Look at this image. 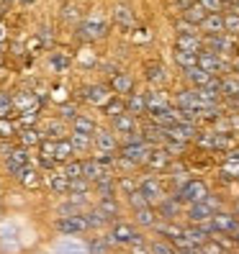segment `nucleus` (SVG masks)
<instances>
[{
    "mask_svg": "<svg viewBox=\"0 0 239 254\" xmlns=\"http://www.w3.org/2000/svg\"><path fill=\"white\" fill-rule=\"evenodd\" d=\"M106 236V242L113 247H139V244H147V239L142 236V231L137 226H131V223H124V221H113L111 223V229L108 234H103Z\"/></svg>",
    "mask_w": 239,
    "mask_h": 254,
    "instance_id": "nucleus-1",
    "label": "nucleus"
},
{
    "mask_svg": "<svg viewBox=\"0 0 239 254\" xmlns=\"http://www.w3.org/2000/svg\"><path fill=\"white\" fill-rule=\"evenodd\" d=\"M172 195L180 200L183 205H196V203H203L211 192H208V188H206V183L203 180H188L180 190H175Z\"/></svg>",
    "mask_w": 239,
    "mask_h": 254,
    "instance_id": "nucleus-2",
    "label": "nucleus"
},
{
    "mask_svg": "<svg viewBox=\"0 0 239 254\" xmlns=\"http://www.w3.org/2000/svg\"><path fill=\"white\" fill-rule=\"evenodd\" d=\"M139 190L144 192V198L149 200V205H152V208H157L159 200L167 198L165 185H162L159 177H142V180H139Z\"/></svg>",
    "mask_w": 239,
    "mask_h": 254,
    "instance_id": "nucleus-3",
    "label": "nucleus"
},
{
    "mask_svg": "<svg viewBox=\"0 0 239 254\" xmlns=\"http://www.w3.org/2000/svg\"><path fill=\"white\" fill-rule=\"evenodd\" d=\"M54 229L59 234H65V236H78V234H85L87 231V221L85 216H62L57 223H54Z\"/></svg>",
    "mask_w": 239,
    "mask_h": 254,
    "instance_id": "nucleus-4",
    "label": "nucleus"
},
{
    "mask_svg": "<svg viewBox=\"0 0 239 254\" xmlns=\"http://www.w3.org/2000/svg\"><path fill=\"white\" fill-rule=\"evenodd\" d=\"M157 216H159V221H167V223H172V221H177L180 216H185V211H183V203L177 200L175 195H167L165 200H159V205H157Z\"/></svg>",
    "mask_w": 239,
    "mask_h": 254,
    "instance_id": "nucleus-5",
    "label": "nucleus"
},
{
    "mask_svg": "<svg viewBox=\"0 0 239 254\" xmlns=\"http://www.w3.org/2000/svg\"><path fill=\"white\" fill-rule=\"evenodd\" d=\"M152 144H121V149H118V157H126V159H131L134 164H144L147 162V157L152 154Z\"/></svg>",
    "mask_w": 239,
    "mask_h": 254,
    "instance_id": "nucleus-6",
    "label": "nucleus"
},
{
    "mask_svg": "<svg viewBox=\"0 0 239 254\" xmlns=\"http://www.w3.org/2000/svg\"><path fill=\"white\" fill-rule=\"evenodd\" d=\"M93 146L98 149V152H116V149H121V141H118V136L113 133V128H98L95 136H93Z\"/></svg>",
    "mask_w": 239,
    "mask_h": 254,
    "instance_id": "nucleus-7",
    "label": "nucleus"
},
{
    "mask_svg": "<svg viewBox=\"0 0 239 254\" xmlns=\"http://www.w3.org/2000/svg\"><path fill=\"white\" fill-rule=\"evenodd\" d=\"M31 164V157H28V149H13V152L5 157V170H8V175H13L16 177L23 167H28Z\"/></svg>",
    "mask_w": 239,
    "mask_h": 254,
    "instance_id": "nucleus-8",
    "label": "nucleus"
},
{
    "mask_svg": "<svg viewBox=\"0 0 239 254\" xmlns=\"http://www.w3.org/2000/svg\"><path fill=\"white\" fill-rule=\"evenodd\" d=\"M211 221H214L216 234H227V236H232V234L239 229V218L234 216V211H219Z\"/></svg>",
    "mask_w": 239,
    "mask_h": 254,
    "instance_id": "nucleus-9",
    "label": "nucleus"
},
{
    "mask_svg": "<svg viewBox=\"0 0 239 254\" xmlns=\"http://www.w3.org/2000/svg\"><path fill=\"white\" fill-rule=\"evenodd\" d=\"M82 177L87 183H98V180H103V177H113V170H106L103 164H98L95 162V157H90V159H82Z\"/></svg>",
    "mask_w": 239,
    "mask_h": 254,
    "instance_id": "nucleus-10",
    "label": "nucleus"
},
{
    "mask_svg": "<svg viewBox=\"0 0 239 254\" xmlns=\"http://www.w3.org/2000/svg\"><path fill=\"white\" fill-rule=\"evenodd\" d=\"M216 213H214V208L208 205L206 200L203 203H196V205H188L185 208V218H188V223H203V221H211Z\"/></svg>",
    "mask_w": 239,
    "mask_h": 254,
    "instance_id": "nucleus-11",
    "label": "nucleus"
},
{
    "mask_svg": "<svg viewBox=\"0 0 239 254\" xmlns=\"http://www.w3.org/2000/svg\"><path fill=\"white\" fill-rule=\"evenodd\" d=\"M198 67L206 69L211 77H219V72L227 69V64L221 62V57H219V54H211V52H201V54H198Z\"/></svg>",
    "mask_w": 239,
    "mask_h": 254,
    "instance_id": "nucleus-12",
    "label": "nucleus"
},
{
    "mask_svg": "<svg viewBox=\"0 0 239 254\" xmlns=\"http://www.w3.org/2000/svg\"><path fill=\"white\" fill-rule=\"evenodd\" d=\"M134 226L137 229H155L159 223V216H157V208H142V211H134Z\"/></svg>",
    "mask_w": 239,
    "mask_h": 254,
    "instance_id": "nucleus-13",
    "label": "nucleus"
},
{
    "mask_svg": "<svg viewBox=\"0 0 239 254\" xmlns=\"http://www.w3.org/2000/svg\"><path fill=\"white\" fill-rule=\"evenodd\" d=\"M144 164H147L152 172H167V170H170V154H167L162 146H157V149H152V154L147 157Z\"/></svg>",
    "mask_w": 239,
    "mask_h": 254,
    "instance_id": "nucleus-14",
    "label": "nucleus"
},
{
    "mask_svg": "<svg viewBox=\"0 0 239 254\" xmlns=\"http://www.w3.org/2000/svg\"><path fill=\"white\" fill-rule=\"evenodd\" d=\"M175 49H177V52H193V54H201V52H203V39H198V34H177Z\"/></svg>",
    "mask_w": 239,
    "mask_h": 254,
    "instance_id": "nucleus-15",
    "label": "nucleus"
},
{
    "mask_svg": "<svg viewBox=\"0 0 239 254\" xmlns=\"http://www.w3.org/2000/svg\"><path fill=\"white\" fill-rule=\"evenodd\" d=\"M137 118H134L131 113H124V116H118V118H113L111 121V128H113V133L116 136H129V133H134L137 131Z\"/></svg>",
    "mask_w": 239,
    "mask_h": 254,
    "instance_id": "nucleus-16",
    "label": "nucleus"
},
{
    "mask_svg": "<svg viewBox=\"0 0 239 254\" xmlns=\"http://www.w3.org/2000/svg\"><path fill=\"white\" fill-rule=\"evenodd\" d=\"M144 95H147V116L170 108V98L162 93V90H149V93H144Z\"/></svg>",
    "mask_w": 239,
    "mask_h": 254,
    "instance_id": "nucleus-17",
    "label": "nucleus"
},
{
    "mask_svg": "<svg viewBox=\"0 0 239 254\" xmlns=\"http://www.w3.org/2000/svg\"><path fill=\"white\" fill-rule=\"evenodd\" d=\"M155 231H157V236H162V239H167L170 244H175L177 239L183 236L185 226H180L177 221H172V223H167V221H159L157 226H155Z\"/></svg>",
    "mask_w": 239,
    "mask_h": 254,
    "instance_id": "nucleus-18",
    "label": "nucleus"
},
{
    "mask_svg": "<svg viewBox=\"0 0 239 254\" xmlns=\"http://www.w3.org/2000/svg\"><path fill=\"white\" fill-rule=\"evenodd\" d=\"M175 106L180 111H196V113H201V103H198V95H196V87L177 93L175 95Z\"/></svg>",
    "mask_w": 239,
    "mask_h": 254,
    "instance_id": "nucleus-19",
    "label": "nucleus"
},
{
    "mask_svg": "<svg viewBox=\"0 0 239 254\" xmlns=\"http://www.w3.org/2000/svg\"><path fill=\"white\" fill-rule=\"evenodd\" d=\"M208 18V10L198 3V0H196V3H190L185 10H183V21H188L190 26H196V28H201V23Z\"/></svg>",
    "mask_w": 239,
    "mask_h": 254,
    "instance_id": "nucleus-20",
    "label": "nucleus"
},
{
    "mask_svg": "<svg viewBox=\"0 0 239 254\" xmlns=\"http://www.w3.org/2000/svg\"><path fill=\"white\" fill-rule=\"evenodd\" d=\"M95 208L106 216L111 223L121 216V203H118V198H98V203H95Z\"/></svg>",
    "mask_w": 239,
    "mask_h": 254,
    "instance_id": "nucleus-21",
    "label": "nucleus"
},
{
    "mask_svg": "<svg viewBox=\"0 0 239 254\" xmlns=\"http://www.w3.org/2000/svg\"><path fill=\"white\" fill-rule=\"evenodd\" d=\"M203 28V34L206 36H221V34H227V28H224V16L221 13H208V18L201 23Z\"/></svg>",
    "mask_w": 239,
    "mask_h": 254,
    "instance_id": "nucleus-22",
    "label": "nucleus"
},
{
    "mask_svg": "<svg viewBox=\"0 0 239 254\" xmlns=\"http://www.w3.org/2000/svg\"><path fill=\"white\" fill-rule=\"evenodd\" d=\"M82 98L90 103V106H106V103L111 100V93L103 85H90V87H85V95Z\"/></svg>",
    "mask_w": 239,
    "mask_h": 254,
    "instance_id": "nucleus-23",
    "label": "nucleus"
},
{
    "mask_svg": "<svg viewBox=\"0 0 239 254\" xmlns=\"http://www.w3.org/2000/svg\"><path fill=\"white\" fill-rule=\"evenodd\" d=\"M126 113H131L134 118L147 116V95L144 93H131L126 98Z\"/></svg>",
    "mask_w": 239,
    "mask_h": 254,
    "instance_id": "nucleus-24",
    "label": "nucleus"
},
{
    "mask_svg": "<svg viewBox=\"0 0 239 254\" xmlns=\"http://www.w3.org/2000/svg\"><path fill=\"white\" fill-rule=\"evenodd\" d=\"M93 190L98 192V198H116V192H118V177H103V180H98L93 185Z\"/></svg>",
    "mask_w": 239,
    "mask_h": 254,
    "instance_id": "nucleus-25",
    "label": "nucleus"
},
{
    "mask_svg": "<svg viewBox=\"0 0 239 254\" xmlns=\"http://www.w3.org/2000/svg\"><path fill=\"white\" fill-rule=\"evenodd\" d=\"M111 90L118 95V98H121V95H131V90H134V80L129 77V74H121V72H118V74H113V77H111Z\"/></svg>",
    "mask_w": 239,
    "mask_h": 254,
    "instance_id": "nucleus-26",
    "label": "nucleus"
},
{
    "mask_svg": "<svg viewBox=\"0 0 239 254\" xmlns=\"http://www.w3.org/2000/svg\"><path fill=\"white\" fill-rule=\"evenodd\" d=\"M80 36L82 39H103L106 36V23L103 21H85L82 26H80Z\"/></svg>",
    "mask_w": 239,
    "mask_h": 254,
    "instance_id": "nucleus-27",
    "label": "nucleus"
},
{
    "mask_svg": "<svg viewBox=\"0 0 239 254\" xmlns=\"http://www.w3.org/2000/svg\"><path fill=\"white\" fill-rule=\"evenodd\" d=\"M72 131L75 133H85V136H95L98 126H95V121H93L90 116H78L72 121Z\"/></svg>",
    "mask_w": 239,
    "mask_h": 254,
    "instance_id": "nucleus-28",
    "label": "nucleus"
},
{
    "mask_svg": "<svg viewBox=\"0 0 239 254\" xmlns=\"http://www.w3.org/2000/svg\"><path fill=\"white\" fill-rule=\"evenodd\" d=\"M18 141H21L23 149H31V146H41L44 136H41V131H36V128H21L18 131Z\"/></svg>",
    "mask_w": 239,
    "mask_h": 254,
    "instance_id": "nucleus-29",
    "label": "nucleus"
},
{
    "mask_svg": "<svg viewBox=\"0 0 239 254\" xmlns=\"http://www.w3.org/2000/svg\"><path fill=\"white\" fill-rule=\"evenodd\" d=\"M137 190H139V180H137V177H134V175H118V195L129 198Z\"/></svg>",
    "mask_w": 239,
    "mask_h": 254,
    "instance_id": "nucleus-30",
    "label": "nucleus"
},
{
    "mask_svg": "<svg viewBox=\"0 0 239 254\" xmlns=\"http://www.w3.org/2000/svg\"><path fill=\"white\" fill-rule=\"evenodd\" d=\"M183 236L188 239V242H193L196 247H203V244L208 242V234H206L201 226H196V223H185V231H183Z\"/></svg>",
    "mask_w": 239,
    "mask_h": 254,
    "instance_id": "nucleus-31",
    "label": "nucleus"
},
{
    "mask_svg": "<svg viewBox=\"0 0 239 254\" xmlns=\"http://www.w3.org/2000/svg\"><path fill=\"white\" fill-rule=\"evenodd\" d=\"M82 216H85V221H87V229H95V231L106 229L108 223H111V221H108L106 216H103V213L98 211V208H90V211H85Z\"/></svg>",
    "mask_w": 239,
    "mask_h": 254,
    "instance_id": "nucleus-32",
    "label": "nucleus"
},
{
    "mask_svg": "<svg viewBox=\"0 0 239 254\" xmlns=\"http://www.w3.org/2000/svg\"><path fill=\"white\" fill-rule=\"evenodd\" d=\"M103 113H106L111 121H113V118H118V116H124V113H126V100H124V98H118V95L111 98L106 106H103Z\"/></svg>",
    "mask_w": 239,
    "mask_h": 254,
    "instance_id": "nucleus-33",
    "label": "nucleus"
},
{
    "mask_svg": "<svg viewBox=\"0 0 239 254\" xmlns=\"http://www.w3.org/2000/svg\"><path fill=\"white\" fill-rule=\"evenodd\" d=\"M75 157V149H72V141L70 139H57V152H54V162H70Z\"/></svg>",
    "mask_w": 239,
    "mask_h": 254,
    "instance_id": "nucleus-34",
    "label": "nucleus"
},
{
    "mask_svg": "<svg viewBox=\"0 0 239 254\" xmlns=\"http://www.w3.org/2000/svg\"><path fill=\"white\" fill-rule=\"evenodd\" d=\"M185 77H188V82L198 90V87H206V85H208L211 74H208L206 69H201V67H196V69H188V72H185Z\"/></svg>",
    "mask_w": 239,
    "mask_h": 254,
    "instance_id": "nucleus-35",
    "label": "nucleus"
},
{
    "mask_svg": "<svg viewBox=\"0 0 239 254\" xmlns=\"http://www.w3.org/2000/svg\"><path fill=\"white\" fill-rule=\"evenodd\" d=\"M16 180H18L21 185H26V188H36V185H39V170L28 164V167H23V170L16 175Z\"/></svg>",
    "mask_w": 239,
    "mask_h": 254,
    "instance_id": "nucleus-36",
    "label": "nucleus"
},
{
    "mask_svg": "<svg viewBox=\"0 0 239 254\" xmlns=\"http://www.w3.org/2000/svg\"><path fill=\"white\" fill-rule=\"evenodd\" d=\"M175 62H177V67H183L185 72L188 69H196L198 67V54H193V52H177L175 49Z\"/></svg>",
    "mask_w": 239,
    "mask_h": 254,
    "instance_id": "nucleus-37",
    "label": "nucleus"
},
{
    "mask_svg": "<svg viewBox=\"0 0 239 254\" xmlns=\"http://www.w3.org/2000/svg\"><path fill=\"white\" fill-rule=\"evenodd\" d=\"M49 188H52V192H57V195H67L70 192V180L62 172H54L49 177Z\"/></svg>",
    "mask_w": 239,
    "mask_h": 254,
    "instance_id": "nucleus-38",
    "label": "nucleus"
},
{
    "mask_svg": "<svg viewBox=\"0 0 239 254\" xmlns=\"http://www.w3.org/2000/svg\"><path fill=\"white\" fill-rule=\"evenodd\" d=\"M221 98H239V77H221Z\"/></svg>",
    "mask_w": 239,
    "mask_h": 254,
    "instance_id": "nucleus-39",
    "label": "nucleus"
},
{
    "mask_svg": "<svg viewBox=\"0 0 239 254\" xmlns=\"http://www.w3.org/2000/svg\"><path fill=\"white\" fill-rule=\"evenodd\" d=\"M70 141H72V149H75V154H82L87 152V149L93 146V136H85V133H70Z\"/></svg>",
    "mask_w": 239,
    "mask_h": 254,
    "instance_id": "nucleus-40",
    "label": "nucleus"
},
{
    "mask_svg": "<svg viewBox=\"0 0 239 254\" xmlns=\"http://www.w3.org/2000/svg\"><path fill=\"white\" fill-rule=\"evenodd\" d=\"M65 133H67L65 121H62V118H57V121H49V124H47V128H44V139H54V136L62 139Z\"/></svg>",
    "mask_w": 239,
    "mask_h": 254,
    "instance_id": "nucleus-41",
    "label": "nucleus"
},
{
    "mask_svg": "<svg viewBox=\"0 0 239 254\" xmlns=\"http://www.w3.org/2000/svg\"><path fill=\"white\" fill-rule=\"evenodd\" d=\"M147 247H149V252H152V254H175V247L167 242V239H162V236L152 239V242H147Z\"/></svg>",
    "mask_w": 239,
    "mask_h": 254,
    "instance_id": "nucleus-42",
    "label": "nucleus"
},
{
    "mask_svg": "<svg viewBox=\"0 0 239 254\" xmlns=\"http://www.w3.org/2000/svg\"><path fill=\"white\" fill-rule=\"evenodd\" d=\"M147 80L152 82V85H162L167 80V72L162 64H147Z\"/></svg>",
    "mask_w": 239,
    "mask_h": 254,
    "instance_id": "nucleus-43",
    "label": "nucleus"
},
{
    "mask_svg": "<svg viewBox=\"0 0 239 254\" xmlns=\"http://www.w3.org/2000/svg\"><path fill=\"white\" fill-rule=\"evenodd\" d=\"M87 252L90 254H111V244L106 242V236H93L87 242Z\"/></svg>",
    "mask_w": 239,
    "mask_h": 254,
    "instance_id": "nucleus-44",
    "label": "nucleus"
},
{
    "mask_svg": "<svg viewBox=\"0 0 239 254\" xmlns=\"http://www.w3.org/2000/svg\"><path fill=\"white\" fill-rule=\"evenodd\" d=\"M62 175L67 177V180H80V177H82V159H70L65 164Z\"/></svg>",
    "mask_w": 239,
    "mask_h": 254,
    "instance_id": "nucleus-45",
    "label": "nucleus"
},
{
    "mask_svg": "<svg viewBox=\"0 0 239 254\" xmlns=\"http://www.w3.org/2000/svg\"><path fill=\"white\" fill-rule=\"evenodd\" d=\"M126 203H129V208H131V213H134V211H142V208H149V200L144 198V192H142V190H137L134 195H129Z\"/></svg>",
    "mask_w": 239,
    "mask_h": 254,
    "instance_id": "nucleus-46",
    "label": "nucleus"
},
{
    "mask_svg": "<svg viewBox=\"0 0 239 254\" xmlns=\"http://www.w3.org/2000/svg\"><path fill=\"white\" fill-rule=\"evenodd\" d=\"M165 152L170 154V157H180V154H185V149H188V141H175V139H167L165 141Z\"/></svg>",
    "mask_w": 239,
    "mask_h": 254,
    "instance_id": "nucleus-47",
    "label": "nucleus"
},
{
    "mask_svg": "<svg viewBox=\"0 0 239 254\" xmlns=\"http://www.w3.org/2000/svg\"><path fill=\"white\" fill-rule=\"evenodd\" d=\"M224 28H227L229 36H239V13H227L224 16Z\"/></svg>",
    "mask_w": 239,
    "mask_h": 254,
    "instance_id": "nucleus-48",
    "label": "nucleus"
},
{
    "mask_svg": "<svg viewBox=\"0 0 239 254\" xmlns=\"http://www.w3.org/2000/svg\"><path fill=\"white\" fill-rule=\"evenodd\" d=\"M93 190V183H87L85 177H80V180H70V192H78V195H90Z\"/></svg>",
    "mask_w": 239,
    "mask_h": 254,
    "instance_id": "nucleus-49",
    "label": "nucleus"
},
{
    "mask_svg": "<svg viewBox=\"0 0 239 254\" xmlns=\"http://www.w3.org/2000/svg\"><path fill=\"white\" fill-rule=\"evenodd\" d=\"M13 111V98L8 93H0V118H8Z\"/></svg>",
    "mask_w": 239,
    "mask_h": 254,
    "instance_id": "nucleus-50",
    "label": "nucleus"
},
{
    "mask_svg": "<svg viewBox=\"0 0 239 254\" xmlns=\"http://www.w3.org/2000/svg\"><path fill=\"white\" fill-rule=\"evenodd\" d=\"M13 133H18L16 124H13V121H5V118H0V139H10Z\"/></svg>",
    "mask_w": 239,
    "mask_h": 254,
    "instance_id": "nucleus-51",
    "label": "nucleus"
},
{
    "mask_svg": "<svg viewBox=\"0 0 239 254\" xmlns=\"http://www.w3.org/2000/svg\"><path fill=\"white\" fill-rule=\"evenodd\" d=\"M113 18H116L118 23H124V26H131V23H134V16H131L129 8H116V10H113Z\"/></svg>",
    "mask_w": 239,
    "mask_h": 254,
    "instance_id": "nucleus-52",
    "label": "nucleus"
},
{
    "mask_svg": "<svg viewBox=\"0 0 239 254\" xmlns=\"http://www.w3.org/2000/svg\"><path fill=\"white\" fill-rule=\"evenodd\" d=\"M201 252H203V254H227V249H224L216 239H208V242L201 247Z\"/></svg>",
    "mask_w": 239,
    "mask_h": 254,
    "instance_id": "nucleus-53",
    "label": "nucleus"
},
{
    "mask_svg": "<svg viewBox=\"0 0 239 254\" xmlns=\"http://www.w3.org/2000/svg\"><path fill=\"white\" fill-rule=\"evenodd\" d=\"M78 116H80V113H78V108H75L72 103H65V106L59 108V118H62V121H75Z\"/></svg>",
    "mask_w": 239,
    "mask_h": 254,
    "instance_id": "nucleus-54",
    "label": "nucleus"
},
{
    "mask_svg": "<svg viewBox=\"0 0 239 254\" xmlns=\"http://www.w3.org/2000/svg\"><path fill=\"white\" fill-rule=\"evenodd\" d=\"M52 67H54L57 72H65V69L70 67L67 57H62V54H54V57H52Z\"/></svg>",
    "mask_w": 239,
    "mask_h": 254,
    "instance_id": "nucleus-55",
    "label": "nucleus"
},
{
    "mask_svg": "<svg viewBox=\"0 0 239 254\" xmlns=\"http://www.w3.org/2000/svg\"><path fill=\"white\" fill-rule=\"evenodd\" d=\"M116 170H124V172H134V170H137V164H134L131 159H126V157H118V159H116Z\"/></svg>",
    "mask_w": 239,
    "mask_h": 254,
    "instance_id": "nucleus-56",
    "label": "nucleus"
},
{
    "mask_svg": "<svg viewBox=\"0 0 239 254\" xmlns=\"http://www.w3.org/2000/svg\"><path fill=\"white\" fill-rule=\"evenodd\" d=\"M208 13H221V0H198Z\"/></svg>",
    "mask_w": 239,
    "mask_h": 254,
    "instance_id": "nucleus-57",
    "label": "nucleus"
},
{
    "mask_svg": "<svg viewBox=\"0 0 239 254\" xmlns=\"http://www.w3.org/2000/svg\"><path fill=\"white\" fill-rule=\"evenodd\" d=\"M175 28H177V34H198V28H196V26H190L188 21H180Z\"/></svg>",
    "mask_w": 239,
    "mask_h": 254,
    "instance_id": "nucleus-58",
    "label": "nucleus"
},
{
    "mask_svg": "<svg viewBox=\"0 0 239 254\" xmlns=\"http://www.w3.org/2000/svg\"><path fill=\"white\" fill-rule=\"evenodd\" d=\"M13 152V146L10 144H5V141H0V157H8Z\"/></svg>",
    "mask_w": 239,
    "mask_h": 254,
    "instance_id": "nucleus-59",
    "label": "nucleus"
},
{
    "mask_svg": "<svg viewBox=\"0 0 239 254\" xmlns=\"http://www.w3.org/2000/svg\"><path fill=\"white\" fill-rule=\"evenodd\" d=\"M232 239H234V244H237V247H239V229H237V231H234V234H232Z\"/></svg>",
    "mask_w": 239,
    "mask_h": 254,
    "instance_id": "nucleus-60",
    "label": "nucleus"
},
{
    "mask_svg": "<svg viewBox=\"0 0 239 254\" xmlns=\"http://www.w3.org/2000/svg\"><path fill=\"white\" fill-rule=\"evenodd\" d=\"M234 216H237V218H239V200H237V203H234Z\"/></svg>",
    "mask_w": 239,
    "mask_h": 254,
    "instance_id": "nucleus-61",
    "label": "nucleus"
},
{
    "mask_svg": "<svg viewBox=\"0 0 239 254\" xmlns=\"http://www.w3.org/2000/svg\"><path fill=\"white\" fill-rule=\"evenodd\" d=\"M18 3H34V0H18Z\"/></svg>",
    "mask_w": 239,
    "mask_h": 254,
    "instance_id": "nucleus-62",
    "label": "nucleus"
},
{
    "mask_svg": "<svg viewBox=\"0 0 239 254\" xmlns=\"http://www.w3.org/2000/svg\"><path fill=\"white\" fill-rule=\"evenodd\" d=\"M221 3H234V0H221Z\"/></svg>",
    "mask_w": 239,
    "mask_h": 254,
    "instance_id": "nucleus-63",
    "label": "nucleus"
}]
</instances>
